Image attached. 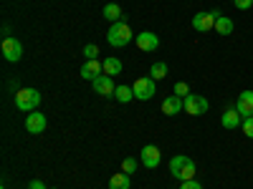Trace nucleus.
<instances>
[{"mask_svg": "<svg viewBox=\"0 0 253 189\" xmlns=\"http://www.w3.org/2000/svg\"><path fill=\"white\" fill-rule=\"evenodd\" d=\"M170 174H172L175 179H180V182H187V179H195L198 166H195V161L190 159V157L177 154V157L170 159Z\"/></svg>", "mask_w": 253, "mask_h": 189, "instance_id": "nucleus-1", "label": "nucleus"}, {"mask_svg": "<svg viewBox=\"0 0 253 189\" xmlns=\"http://www.w3.org/2000/svg\"><path fill=\"white\" fill-rule=\"evenodd\" d=\"M132 28L124 23V20H119V23H112L109 33H107V40H109V46L114 48H124V46H129L132 43Z\"/></svg>", "mask_w": 253, "mask_h": 189, "instance_id": "nucleus-2", "label": "nucleus"}, {"mask_svg": "<svg viewBox=\"0 0 253 189\" xmlns=\"http://www.w3.org/2000/svg\"><path fill=\"white\" fill-rule=\"evenodd\" d=\"M38 103H41V94L36 89H18L15 91V109L18 111H36L38 109Z\"/></svg>", "mask_w": 253, "mask_h": 189, "instance_id": "nucleus-3", "label": "nucleus"}, {"mask_svg": "<svg viewBox=\"0 0 253 189\" xmlns=\"http://www.w3.org/2000/svg\"><path fill=\"white\" fill-rule=\"evenodd\" d=\"M132 89H134V98H139V101H150V98L157 94V81H155L152 76L137 78Z\"/></svg>", "mask_w": 253, "mask_h": 189, "instance_id": "nucleus-4", "label": "nucleus"}, {"mask_svg": "<svg viewBox=\"0 0 253 189\" xmlns=\"http://www.w3.org/2000/svg\"><path fill=\"white\" fill-rule=\"evenodd\" d=\"M220 10H210V13H198L193 15V28L198 33H208V31H215V20L220 18Z\"/></svg>", "mask_w": 253, "mask_h": 189, "instance_id": "nucleus-5", "label": "nucleus"}, {"mask_svg": "<svg viewBox=\"0 0 253 189\" xmlns=\"http://www.w3.org/2000/svg\"><path fill=\"white\" fill-rule=\"evenodd\" d=\"M182 103H185V114H190V116H203V114L208 111V106H210L208 98H205V96H198V94L185 96Z\"/></svg>", "mask_w": 253, "mask_h": 189, "instance_id": "nucleus-6", "label": "nucleus"}, {"mask_svg": "<svg viewBox=\"0 0 253 189\" xmlns=\"http://www.w3.org/2000/svg\"><path fill=\"white\" fill-rule=\"evenodd\" d=\"M3 56L10 63H18L20 58H23V46H20L18 38H5L3 40Z\"/></svg>", "mask_w": 253, "mask_h": 189, "instance_id": "nucleus-7", "label": "nucleus"}, {"mask_svg": "<svg viewBox=\"0 0 253 189\" xmlns=\"http://www.w3.org/2000/svg\"><path fill=\"white\" fill-rule=\"evenodd\" d=\"M137 48L144 51V53H155V51L160 48V38H157L152 31H144V33L137 35Z\"/></svg>", "mask_w": 253, "mask_h": 189, "instance_id": "nucleus-8", "label": "nucleus"}, {"mask_svg": "<svg viewBox=\"0 0 253 189\" xmlns=\"http://www.w3.org/2000/svg\"><path fill=\"white\" fill-rule=\"evenodd\" d=\"M91 83H94L96 96H114V91H117L114 78H112V76H107V73H101V76H99V78H94Z\"/></svg>", "mask_w": 253, "mask_h": 189, "instance_id": "nucleus-9", "label": "nucleus"}, {"mask_svg": "<svg viewBox=\"0 0 253 189\" xmlns=\"http://www.w3.org/2000/svg\"><path fill=\"white\" fill-rule=\"evenodd\" d=\"M101 73H104V61H99V58H89L81 66V78H86V81H94Z\"/></svg>", "mask_w": 253, "mask_h": 189, "instance_id": "nucleus-10", "label": "nucleus"}, {"mask_svg": "<svg viewBox=\"0 0 253 189\" xmlns=\"http://www.w3.org/2000/svg\"><path fill=\"white\" fill-rule=\"evenodd\" d=\"M139 157H142V164L147 166V169H157V166H160V159H162V157H160V149H157L155 144H147Z\"/></svg>", "mask_w": 253, "mask_h": 189, "instance_id": "nucleus-11", "label": "nucleus"}, {"mask_svg": "<svg viewBox=\"0 0 253 189\" xmlns=\"http://www.w3.org/2000/svg\"><path fill=\"white\" fill-rule=\"evenodd\" d=\"M46 129V116L43 114H38V111H31L28 116H26V131H31V134H41Z\"/></svg>", "mask_w": 253, "mask_h": 189, "instance_id": "nucleus-12", "label": "nucleus"}, {"mask_svg": "<svg viewBox=\"0 0 253 189\" xmlns=\"http://www.w3.org/2000/svg\"><path fill=\"white\" fill-rule=\"evenodd\" d=\"M180 111H185V103H182L180 96H167L162 101V114L165 116H177Z\"/></svg>", "mask_w": 253, "mask_h": 189, "instance_id": "nucleus-13", "label": "nucleus"}, {"mask_svg": "<svg viewBox=\"0 0 253 189\" xmlns=\"http://www.w3.org/2000/svg\"><path fill=\"white\" fill-rule=\"evenodd\" d=\"M238 114L246 119V116H253V91H243L238 96V103H236Z\"/></svg>", "mask_w": 253, "mask_h": 189, "instance_id": "nucleus-14", "label": "nucleus"}, {"mask_svg": "<svg viewBox=\"0 0 253 189\" xmlns=\"http://www.w3.org/2000/svg\"><path fill=\"white\" fill-rule=\"evenodd\" d=\"M220 124L225 126V129H238V124H243V116L238 114V109H228L220 116Z\"/></svg>", "mask_w": 253, "mask_h": 189, "instance_id": "nucleus-15", "label": "nucleus"}, {"mask_svg": "<svg viewBox=\"0 0 253 189\" xmlns=\"http://www.w3.org/2000/svg\"><path fill=\"white\" fill-rule=\"evenodd\" d=\"M233 28H236V23L230 20L228 15H220L218 20H215V31H218V35H230L233 33Z\"/></svg>", "mask_w": 253, "mask_h": 189, "instance_id": "nucleus-16", "label": "nucleus"}, {"mask_svg": "<svg viewBox=\"0 0 253 189\" xmlns=\"http://www.w3.org/2000/svg\"><path fill=\"white\" fill-rule=\"evenodd\" d=\"M104 73L107 76H119L122 73V61L109 56V58H104Z\"/></svg>", "mask_w": 253, "mask_h": 189, "instance_id": "nucleus-17", "label": "nucleus"}, {"mask_svg": "<svg viewBox=\"0 0 253 189\" xmlns=\"http://www.w3.org/2000/svg\"><path fill=\"white\" fill-rule=\"evenodd\" d=\"M104 18L112 20V23H119L122 20V8L117 3H109V5H104Z\"/></svg>", "mask_w": 253, "mask_h": 189, "instance_id": "nucleus-18", "label": "nucleus"}, {"mask_svg": "<svg viewBox=\"0 0 253 189\" xmlns=\"http://www.w3.org/2000/svg\"><path fill=\"white\" fill-rule=\"evenodd\" d=\"M114 96H117L119 103H129V101L134 98V89H132V86H117Z\"/></svg>", "mask_w": 253, "mask_h": 189, "instance_id": "nucleus-19", "label": "nucleus"}, {"mask_svg": "<svg viewBox=\"0 0 253 189\" xmlns=\"http://www.w3.org/2000/svg\"><path fill=\"white\" fill-rule=\"evenodd\" d=\"M109 189H129V174H114L109 179Z\"/></svg>", "mask_w": 253, "mask_h": 189, "instance_id": "nucleus-20", "label": "nucleus"}, {"mask_svg": "<svg viewBox=\"0 0 253 189\" xmlns=\"http://www.w3.org/2000/svg\"><path fill=\"white\" fill-rule=\"evenodd\" d=\"M150 76H152L155 81H162V78L167 76V63H165V61H155L152 68H150Z\"/></svg>", "mask_w": 253, "mask_h": 189, "instance_id": "nucleus-21", "label": "nucleus"}, {"mask_svg": "<svg viewBox=\"0 0 253 189\" xmlns=\"http://www.w3.org/2000/svg\"><path fill=\"white\" fill-rule=\"evenodd\" d=\"M172 94L180 96V98H185V96H190V86H187L185 81H177V83H175V89H172Z\"/></svg>", "mask_w": 253, "mask_h": 189, "instance_id": "nucleus-22", "label": "nucleus"}, {"mask_svg": "<svg viewBox=\"0 0 253 189\" xmlns=\"http://www.w3.org/2000/svg\"><path fill=\"white\" fill-rule=\"evenodd\" d=\"M134 169H137V159L129 157V159H124V161H122V172H124V174H129V177H132Z\"/></svg>", "mask_w": 253, "mask_h": 189, "instance_id": "nucleus-23", "label": "nucleus"}, {"mask_svg": "<svg viewBox=\"0 0 253 189\" xmlns=\"http://www.w3.org/2000/svg\"><path fill=\"white\" fill-rule=\"evenodd\" d=\"M241 129H243V134H246L248 139H253V116H246V119H243Z\"/></svg>", "mask_w": 253, "mask_h": 189, "instance_id": "nucleus-24", "label": "nucleus"}, {"mask_svg": "<svg viewBox=\"0 0 253 189\" xmlns=\"http://www.w3.org/2000/svg\"><path fill=\"white\" fill-rule=\"evenodd\" d=\"M180 189H203V184H200L198 179H187V182L180 184Z\"/></svg>", "mask_w": 253, "mask_h": 189, "instance_id": "nucleus-25", "label": "nucleus"}, {"mask_svg": "<svg viewBox=\"0 0 253 189\" xmlns=\"http://www.w3.org/2000/svg\"><path fill=\"white\" fill-rule=\"evenodd\" d=\"M84 56H86V61H89V58H96V56H99V48H96L94 43H89L86 48H84Z\"/></svg>", "mask_w": 253, "mask_h": 189, "instance_id": "nucleus-26", "label": "nucleus"}, {"mask_svg": "<svg viewBox=\"0 0 253 189\" xmlns=\"http://www.w3.org/2000/svg\"><path fill=\"white\" fill-rule=\"evenodd\" d=\"M233 3H236L238 10H251L253 8V0H233Z\"/></svg>", "mask_w": 253, "mask_h": 189, "instance_id": "nucleus-27", "label": "nucleus"}, {"mask_svg": "<svg viewBox=\"0 0 253 189\" xmlns=\"http://www.w3.org/2000/svg\"><path fill=\"white\" fill-rule=\"evenodd\" d=\"M28 189H46V184L41 182V179H33V182L28 184Z\"/></svg>", "mask_w": 253, "mask_h": 189, "instance_id": "nucleus-28", "label": "nucleus"}, {"mask_svg": "<svg viewBox=\"0 0 253 189\" xmlns=\"http://www.w3.org/2000/svg\"><path fill=\"white\" fill-rule=\"evenodd\" d=\"M0 189H5V187H0Z\"/></svg>", "mask_w": 253, "mask_h": 189, "instance_id": "nucleus-29", "label": "nucleus"}]
</instances>
